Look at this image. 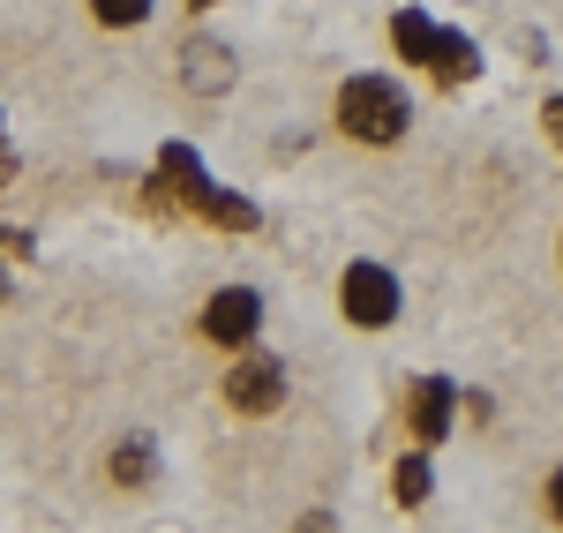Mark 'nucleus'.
I'll list each match as a JSON object with an SVG mask.
<instances>
[{
  "instance_id": "obj_1",
  "label": "nucleus",
  "mask_w": 563,
  "mask_h": 533,
  "mask_svg": "<svg viewBox=\"0 0 563 533\" xmlns=\"http://www.w3.org/2000/svg\"><path fill=\"white\" fill-rule=\"evenodd\" d=\"M406 121H413V106H406V90L390 84V76H346L339 84V129L353 135V143H398L406 135Z\"/></svg>"
},
{
  "instance_id": "obj_2",
  "label": "nucleus",
  "mask_w": 563,
  "mask_h": 533,
  "mask_svg": "<svg viewBox=\"0 0 563 533\" xmlns=\"http://www.w3.org/2000/svg\"><path fill=\"white\" fill-rule=\"evenodd\" d=\"M390 38H398V53H406V60L435 68L443 84H466V76H474V45L459 38V31H435L429 15H413V8L390 23Z\"/></svg>"
},
{
  "instance_id": "obj_3",
  "label": "nucleus",
  "mask_w": 563,
  "mask_h": 533,
  "mask_svg": "<svg viewBox=\"0 0 563 533\" xmlns=\"http://www.w3.org/2000/svg\"><path fill=\"white\" fill-rule=\"evenodd\" d=\"M166 180L180 188V203H188V211H203V219H211V225H225V233H249V225H256V211H249L241 196L211 188V180L196 174V151H180V143L166 151Z\"/></svg>"
},
{
  "instance_id": "obj_4",
  "label": "nucleus",
  "mask_w": 563,
  "mask_h": 533,
  "mask_svg": "<svg viewBox=\"0 0 563 533\" xmlns=\"http://www.w3.org/2000/svg\"><path fill=\"white\" fill-rule=\"evenodd\" d=\"M339 301H346V315L361 331H384V323H398V278H390L384 264H353L346 286H339Z\"/></svg>"
},
{
  "instance_id": "obj_5",
  "label": "nucleus",
  "mask_w": 563,
  "mask_h": 533,
  "mask_svg": "<svg viewBox=\"0 0 563 533\" xmlns=\"http://www.w3.org/2000/svg\"><path fill=\"white\" fill-rule=\"evenodd\" d=\"M286 399V368L278 360H233V376H225V406L233 413H271V406Z\"/></svg>"
},
{
  "instance_id": "obj_6",
  "label": "nucleus",
  "mask_w": 563,
  "mask_h": 533,
  "mask_svg": "<svg viewBox=\"0 0 563 533\" xmlns=\"http://www.w3.org/2000/svg\"><path fill=\"white\" fill-rule=\"evenodd\" d=\"M263 323V301L249 293V286H225V293H211V309H203V338H218V346H249Z\"/></svg>"
},
{
  "instance_id": "obj_7",
  "label": "nucleus",
  "mask_w": 563,
  "mask_h": 533,
  "mask_svg": "<svg viewBox=\"0 0 563 533\" xmlns=\"http://www.w3.org/2000/svg\"><path fill=\"white\" fill-rule=\"evenodd\" d=\"M233 76H241V60H233L218 38H188V45H180V84L196 90V98H218Z\"/></svg>"
},
{
  "instance_id": "obj_8",
  "label": "nucleus",
  "mask_w": 563,
  "mask_h": 533,
  "mask_svg": "<svg viewBox=\"0 0 563 533\" xmlns=\"http://www.w3.org/2000/svg\"><path fill=\"white\" fill-rule=\"evenodd\" d=\"M443 429H451V384L421 376V391H413V436H421V451L443 444Z\"/></svg>"
},
{
  "instance_id": "obj_9",
  "label": "nucleus",
  "mask_w": 563,
  "mask_h": 533,
  "mask_svg": "<svg viewBox=\"0 0 563 533\" xmlns=\"http://www.w3.org/2000/svg\"><path fill=\"white\" fill-rule=\"evenodd\" d=\"M113 481L121 489H151V444L143 436H129V444L113 451Z\"/></svg>"
},
{
  "instance_id": "obj_10",
  "label": "nucleus",
  "mask_w": 563,
  "mask_h": 533,
  "mask_svg": "<svg viewBox=\"0 0 563 533\" xmlns=\"http://www.w3.org/2000/svg\"><path fill=\"white\" fill-rule=\"evenodd\" d=\"M90 15H98L106 31H135V23L151 15V0H90Z\"/></svg>"
},
{
  "instance_id": "obj_11",
  "label": "nucleus",
  "mask_w": 563,
  "mask_h": 533,
  "mask_svg": "<svg viewBox=\"0 0 563 533\" xmlns=\"http://www.w3.org/2000/svg\"><path fill=\"white\" fill-rule=\"evenodd\" d=\"M398 503H406V511L429 503V458H406V466H398Z\"/></svg>"
},
{
  "instance_id": "obj_12",
  "label": "nucleus",
  "mask_w": 563,
  "mask_h": 533,
  "mask_svg": "<svg viewBox=\"0 0 563 533\" xmlns=\"http://www.w3.org/2000/svg\"><path fill=\"white\" fill-rule=\"evenodd\" d=\"M549 135L563 143V98H549Z\"/></svg>"
},
{
  "instance_id": "obj_13",
  "label": "nucleus",
  "mask_w": 563,
  "mask_h": 533,
  "mask_svg": "<svg viewBox=\"0 0 563 533\" xmlns=\"http://www.w3.org/2000/svg\"><path fill=\"white\" fill-rule=\"evenodd\" d=\"M549 511H556V519H563V474H556V481H549Z\"/></svg>"
},
{
  "instance_id": "obj_14",
  "label": "nucleus",
  "mask_w": 563,
  "mask_h": 533,
  "mask_svg": "<svg viewBox=\"0 0 563 533\" xmlns=\"http://www.w3.org/2000/svg\"><path fill=\"white\" fill-rule=\"evenodd\" d=\"M196 8H211V0H196Z\"/></svg>"
}]
</instances>
